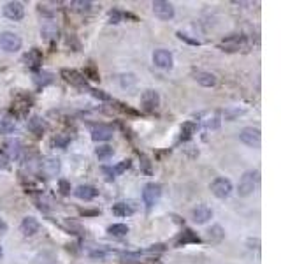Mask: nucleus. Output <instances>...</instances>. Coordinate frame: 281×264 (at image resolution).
Here are the masks:
<instances>
[{
	"instance_id": "5701e85b",
	"label": "nucleus",
	"mask_w": 281,
	"mask_h": 264,
	"mask_svg": "<svg viewBox=\"0 0 281 264\" xmlns=\"http://www.w3.org/2000/svg\"><path fill=\"white\" fill-rule=\"evenodd\" d=\"M95 154L100 160H107V158H111L114 155V150H113V146H109V145H102L95 150Z\"/></svg>"
},
{
	"instance_id": "bb28decb",
	"label": "nucleus",
	"mask_w": 281,
	"mask_h": 264,
	"mask_svg": "<svg viewBox=\"0 0 281 264\" xmlns=\"http://www.w3.org/2000/svg\"><path fill=\"white\" fill-rule=\"evenodd\" d=\"M188 242H193V243H199L201 240H199V236H195V234L192 233V231H184L183 236L178 240V246L180 245H186Z\"/></svg>"
},
{
	"instance_id": "473e14b6",
	"label": "nucleus",
	"mask_w": 281,
	"mask_h": 264,
	"mask_svg": "<svg viewBox=\"0 0 281 264\" xmlns=\"http://www.w3.org/2000/svg\"><path fill=\"white\" fill-rule=\"evenodd\" d=\"M130 167V160H123L120 166H116V169H114V173H123L125 169H128Z\"/></svg>"
},
{
	"instance_id": "1a4fd4ad",
	"label": "nucleus",
	"mask_w": 281,
	"mask_h": 264,
	"mask_svg": "<svg viewBox=\"0 0 281 264\" xmlns=\"http://www.w3.org/2000/svg\"><path fill=\"white\" fill-rule=\"evenodd\" d=\"M4 14L9 20L18 22V20H21V18L25 16V7H23L21 2H9L4 7Z\"/></svg>"
},
{
	"instance_id": "dca6fc26",
	"label": "nucleus",
	"mask_w": 281,
	"mask_h": 264,
	"mask_svg": "<svg viewBox=\"0 0 281 264\" xmlns=\"http://www.w3.org/2000/svg\"><path fill=\"white\" fill-rule=\"evenodd\" d=\"M76 198L84 199V201H92L93 198L97 196V189L92 187V185H79L78 189L74 190Z\"/></svg>"
},
{
	"instance_id": "9b49d317",
	"label": "nucleus",
	"mask_w": 281,
	"mask_h": 264,
	"mask_svg": "<svg viewBox=\"0 0 281 264\" xmlns=\"http://www.w3.org/2000/svg\"><path fill=\"white\" fill-rule=\"evenodd\" d=\"M158 104H160V97H158V93L155 90H146L142 93V108L146 111H155L158 108Z\"/></svg>"
},
{
	"instance_id": "e433bc0d",
	"label": "nucleus",
	"mask_w": 281,
	"mask_h": 264,
	"mask_svg": "<svg viewBox=\"0 0 281 264\" xmlns=\"http://www.w3.org/2000/svg\"><path fill=\"white\" fill-rule=\"evenodd\" d=\"M48 28H44V30H42V34H48ZM51 32H53V34H58V30H57V28H51Z\"/></svg>"
},
{
	"instance_id": "b1692460",
	"label": "nucleus",
	"mask_w": 281,
	"mask_h": 264,
	"mask_svg": "<svg viewBox=\"0 0 281 264\" xmlns=\"http://www.w3.org/2000/svg\"><path fill=\"white\" fill-rule=\"evenodd\" d=\"M109 234H113V236H116V238H121V236H125V234L128 233V227L125 224H113L109 229Z\"/></svg>"
},
{
	"instance_id": "20e7f679",
	"label": "nucleus",
	"mask_w": 281,
	"mask_h": 264,
	"mask_svg": "<svg viewBox=\"0 0 281 264\" xmlns=\"http://www.w3.org/2000/svg\"><path fill=\"white\" fill-rule=\"evenodd\" d=\"M160 196H162V187L158 183H148L144 187V190H142V199H144L148 208L155 206L158 202V199H160Z\"/></svg>"
},
{
	"instance_id": "7ed1b4c3",
	"label": "nucleus",
	"mask_w": 281,
	"mask_h": 264,
	"mask_svg": "<svg viewBox=\"0 0 281 264\" xmlns=\"http://www.w3.org/2000/svg\"><path fill=\"white\" fill-rule=\"evenodd\" d=\"M239 139L248 146H253V148H259L260 141H262V134L257 127H244L239 134Z\"/></svg>"
},
{
	"instance_id": "a878e982",
	"label": "nucleus",
	"mask_w": 281,
	"mask_h": 264,
	"mask_svg": "<svg viewBox=\"0 0 281 264\" xmlns=\"http://www.w3.org/2000/svg\"><path fill=\"white\" fill-rule=\"evenodd\" d=\"M72 7L78 13H88L92 9V2H88V0H76V2H72Z\"/></svg>"
},
{
	"instance_id": "a211bd4d",
	"label": "nucleus",
	"mask_w": 281,
	"mask_h": 264,
	"mask_svg": "<svg viewBox=\"0 0 281 264\" xmlns=\"http://www.w3.org/2000/svg\"><path fill=\"white\" fill-rule=\"evenodd\" d=\"M61 76H63L69 83L76 85V87H86L84 76H81L79 72H76V70H61Z\"/></svg>"
},
{
	"instance_id": "39448f33",
	"label": "nucleus",
	"mask_w": 281,
	"mask_h": 264,
	"mask_svg": "<svg viewBox=\"0 0 281 264\" xmlns=\"http://www.w3.org/2000/svg\"><path fill=\"white\" fill-rule=\"evenodd\" d=\"M211 192L215 194L216 198L225 199L232 192V183H230V180H227V178H216V180L211 183Z\"/></svg>"
},
{
	"instance_id": "2eb2a0df",
	"label": "nucleus",
	"mask_w": 281,
	"mask_h": 264,
	"mask_svg": "<svg viewBox=\"0 0 281 264\" xmlns=\"http://www.w3.org/2000/svg\"><path fill=\"white\" fill-rule=\"evenodd\" d=\"M37 231H39V222L34 217H25L21 222V233L25 236H34Z\"/></svg>"
},
{
	"instance_id": "f257e3e1",
	"label": "nucleus",
	"mask_w": 281,
	"mask_h": 264,
	"mask_svg": "<svg viewBox=\"0 0 281 264\" xmlns=\"http://www.w3.org/2000/svg\"><path fill=\"white\" fill-rule=\"evenodd\" d=\"M257 181H259V173H257V171H246L244 175H242L241 181H239V190H237V192H239V196H242V198L250 196V194L255 190Z\"/></svg>"
},
{
	"instance_id": "6ab92c4d",
	"label": "nucleus",
	"mask_w": 281,
	"mask_h": 264,
	"mask_svg": "<svg viewBox=\"0 0 281 264\" xmlns=\"http://www.w3.org/2000/svg\"><path fill=\"white\" fill-rule=\"evenodd\" d=\"M195 79H197V83L202 85V87H215L216 85L215 74H211V72H197Z\"/></svg>"
},
{
	"instance_id": "4be33fe9",
	"label": "nucleus",
	"mask_w": 281,
	"mask_h": 264,
	"mask_svg": "<svg viewBox=\"0 0 281 264\" xmlns=\"http://www.w3.org/2000/svg\"><path fill=\"white\" fill-rule=\"evenodd\" d=\"M5 146H7V154L11 155L13 158H20V154H21V143L20 141H7L5 143Z\"/></svg>"
},
{
	"instance_id": "f03ea898",
	"label": "nucleus",
	"mask_w": 281,
	"mask_h": 264,
	"mask_svg": "<svg viewBox=\"0 0 281 264\" xmlns=\"http://www.w3.org/2000/svg\"><path fill=\"white\" fill-rule=\"evenodd\" d=\"M21 37L13 32H4L0 34V48L7 53H16L18 49L21 48Z\"/></svg>"
},
{
	"instance_id": "4c0bfd02",
	"label": "nucleus",
	"mask_w": 281,
	"mask_h": 264,
	"mask_svg": "<svg viewBox=\"0 0 281 264\" xmlns=\"http://www.w3.org/2000/svg\"><path fill=\"white\" fill-rule=\"evenodd\" d=\"M2 255H4V248L0 246V259H2Z\"/></svg>"
},
{
	"instance_id": "f704fd0d",
	"label": "nucleus",
	"mask_w": 281,
	"mask_h": 264,
	"mask_svg": "<svg viewBox=\"0 0 281 264\" xmlns=\"http://www.w3.org/2000/svg\"><path fill=\"white\" fill-rule=\"evenodd\" d=\"M5 233H7V224H5L4 219H0V236H2V234H5Z\"/></svg>"
},
{
	"instance_id": "7c9ffc66",
	"label": "nucleus",
	"mask_w": 281,
	"mask_h": 264,
	"mask_svg": "<svg viewBox=\"0 0 281 264\" xmlns=\"http://www.w3.org/2000/svg\"><path fill=\"white\" fill-rule=\"evenodd\" d=\"M178 37H180L181 41H186L188 44H195V46H199V41L197 39H192V37H188V35L183 34V32H178Z\"/></svg>"
},
{
	"instance_id": "cd10ccee",
	"label": "nucleus",
	"mask_w": 281,
	"mask_h": 264,
	"mask_svg": "<svg viewBox=\"0 0 281 264\" xmlns=\"http://www.w3.org/2000/svg\"><path fill=\"white\" fill-rule=\"evenodd\" d=\"M193 132H195V123H192V122L184 123L183 127H181V139H188Z\"/></svg>"
},
{
	"instance_id": "393cba45",
	"label": "nucleus",
	"mask_w": 281,
	"mask_h": 264,
	"mask_svg": "<svg viewBox=\"0 0 281 264\" xmlns=\"http://www.w3.org/2000/svg\"><path fill=\"white\" fill-rule=\"evenodd\" d=\"M34 81L35 85H42V87H46V85H49L53 81V76L49 74V72H39V74H35L34 76Z\"/></svg>"
},
{
	"instance_id": "412c9836",
	"label": "nucleus",
	"mask_w": 281,
	"mask_h": 264,
	"mask_svg": "<svg viewBox=\"0 0 281 264\" xmlns=\"http://www.w3.org/2000/svg\"><path fill=\"white\" fill-rule=\"evenodd\" d=\"M28 129H30V131L34 132V134H35L37 137L42 136L44 131H46V127H44V123H42V120H39V118H30V120H28Z\"/></svg>"
},
{
	"instance_id": "4468645a",
	"label": "nucleus",
	"mask_w": 281,
	"mask_h": 264,
	"mask_svg": "<svg viewBox=\"0 0 281 264\" xmlns=\"http://www.w3.org/2000/svg\"><path fill=\"white\" fill-rule=\"evenodd\" d=\"M25 62H26V66L30 67L32 70H39L40 64H42V55H40L39 49L34 48L25 55Z\"/></svg>"
},
{
	"instance_id": "f3484780",
	"label": "nucleus",
	"mask_w": 281,
	"mask_h": 264,
	"mask_svg": "<svg viewBox=\"0 0 281 264\" xmlns=\"http://www.w3.org/2000/svg\"><path fill=\"white\" fill-rule=\"evenodd\" d=\"M14 131V118L9 113H0V134H11Z\"/></svg>"
},
{
	"instance_id": "2f4dec72",
	"label": "nucleus",
	"mask_w": 281,
	"mask_h": 264,
	"mask_svg": "<svg viewBox=\"0 0 281 264\" xmlns=\"http://www.w3.org/2000/svg\"><path fill=\"white\" fill-rule=\"evenodd\" d=\"M7 167H9V157L4 152H0V169H7Z\"/></svg>"
},
{
	"instance_id": "aec40b11",
	"label": "nucleus",
	"mask_w": 281,
	"mask_h": 264,
	"mask_svg": "<svg viewBox=\"0 0 281 264\" xmlns=\"http://www.w3.org/2000/svg\"><path fill=\"white\" fill-rule=\"evenodd\" d=\"M113 213L118 217H127V215H132L134 213V208L127 202H116L113 206Z\"/></svg>"
},
{
	"instance_id": "ddd939ff",
	"label": "nucleus",
	"mask_w": 281,
	"mask_h": 264,
	"mask_svg": "<svg viewBox=\"0 0 281 264\" xmlns=\"http://www.w3.org/2000/svg\"><path fill=\"white\" fill-rule=\"evenodd\" d=\"M192 217L197 224H206L207 220L213 217V210H211L209 206H206V204H199V206L193 210Z\"/></svg>"
},
{
	"instance_id": "0eeeda50",
	"label": "nucleus",
	"mask_w": 281,
	"mask_h": 264,
	"mask_svg": "<svg viewBox=\"0 0 281 264\" xmlns=\"http://www.w3.org/2000/svg\"><path fill=\"white\" fill-rule=\"evenodd\" d=\"M153 62L155 66L160 67V69H172V66H174L172 53L167 51V49H157L153 53Z\"/></svg>"
},
{
	"instance_id": "c9c22d12",
	"label": "nucleus",
	"mask_w": 281,
	"mask_h": 264,
	"mask_svg": "<svg viewBox=\"0 0 281 264\" xmlns=\"http://www.w3.org/2000/svg\"><path fill=\"white\" fill-rule=\"evenodd\" d=\"M104 173H105V175H107V180H114V171H113V169H107V167H104Z\"/></svg>"
},
{
	"instance_id": "72a5a7b5",
	"label": "nucleus",
	"mask_w": 281,
	"mask_h": 264,
	"mask_svg": "<svg viewBox=\"0 0 281 264\" xmlns=\"http://www.w3.org/2000/svg\"><path fill=\"white\" fill-rule=\"evenodd\" d=\"M120 18H121V14H120L118 11H113V13L109 14L111 23H120Z\"/></svg>"
},
{
	"instance_id": "423d86ee",
	"label": "nucleus",
	"mask_w": 281,
	"mask_h": 264,
	"mask_svg": "<svg viewBox=\"0 0 281 264\" xmlns=\"http://www.w3.org/2000/svg\"><path fill=\"white\" fill-rule=\"evenodd\" d=\"M153 13L160 20H171L174 16V7H172L171 2H165V0H157L153 2Z\"/></svg>"
},
{
	"instance_id": "f8f14e48",
	"label": "nucleus",
	"mask_w": 281,
	"mask_h": 264,
	"mask_svg": "<svg viewBox=\"0 0 281 264\" xmlns=\"http://www.w3.org/2000/svg\"><path fill=\"white\" fill-rule=\"evenodd\" d=\"M221 48H225L227 51H239V49L246 48V41L242 35H232L221 43Z\"/></svg>"
},
{
	"instance_id": "9d476101",
	"label": "nucleus",
	"mask_w": 281,
	"mask_h": 264,
	"mask_svg": "<svg viewBox=\"0 0 281 264\" xmlns=\"http://www.w3.org/2000/svg\"><path fill=\"white\" fill-rule=\"evenodd\" d=\"M114 131L111 125H105V123H99L92 129V139L93 141H109L113 137Z\"/></svg>"
},
{
	"instance_id": "c85d7f7f",
	"label": "nucleus",
	"mask_w": 281,
	"mask_h": 264,
	"mask_svg": "<svg viewBox=\"0 0 281 264\" xmlns=\"http://www.w3.org/2000/svg\"><path fill=\"white\" fill-rule=\"evenodd\" d=\"M90 92H92V95L95 97V99H100V101H109V95H107V93H104L102 90H95V88H92Z\"/></svg>"
},
{
	"instance_id": "6e6552de",
	"label": "nucleus",
	"mask_w": 281,
	"mask_h": 264,
	"mask_svg": "<svg viewBox=\"0 0 281 264\" xmlns=\"http://www.w3.org/2000/svg\"><path fill=\"white\" fill-rule=\"evenodd\" d=\"M61 169V164L58 158L55 157H48L44 158L42 164H40V171H42V175L46 176V178H53V176H57L58 173H60Z\"/></svg>"
},
{
	"instance_id": "c756f323",
	"label": "nucleus",
	"mask_w": 281,
	"mask_h": 264,
	"mask_svg": "<svg viewBox=\"0 0 281 264\" xmlns=\"http://www.w3.org/2000/svg\"><path fill=\"white\" fill-rule=\"evenodd\" d=\"M58 187H60V192L61 194H69L70 192V183L67 180H60V181H58Z\"/></svg>"
}]
</instances>
